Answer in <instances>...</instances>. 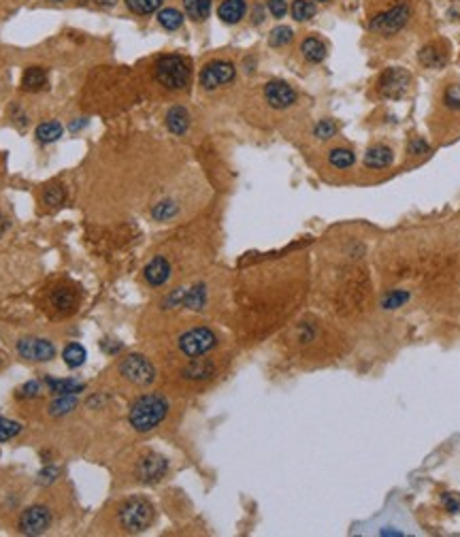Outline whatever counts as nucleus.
Returning a JSON list of instances; mask_svg holds the SVG:
<instances>
[{"mask_svg": "<svg viewBox=\"0 0 460 537\" xmlns=\"http://www.w3.org/2000/svg\"><path fill=\"white\" fill-rule=\"evenodd\" d=\"M171 414V401L162 392H145L128 408V422L137 433H151Z\"/></svg>", "mask_w": 460, "mask_h": 537, "instance_id": "f257e3e1", "label": "nucleus"}, {"mask_svg": "<svg viewBox=\"0 0 460 537\" xmlns=\"http://www.w3.org/2000/svg\"><path fill=\"white\" fill-rule=\"evenodd\" d=\"M220 343H222L220 335L207 325L185 327L183 331H179L175 335V350L183 361L209 356L213 350H218Z\"/></svg>", "mask_w": 460, "mask_h": 537, "instance_id": "f03ea898", "label": "nucleus"}, {"mask_svg": "<svg viewBox=\"0 0 460 537\" xmlns=\"http://www.w3.org/2000/svg\"><path fill=\"white\" fill-rule=\"evenodd\" d=\"M154 75H156V82L165 90L183 92L192 82V66L187 62V58L179 56V53H167V56L156 60Z\"/></svg>", "mask_w": 460, "mask_h": 537, "instance_id": "7ed1b4c3", "label": "nucleus"}, {"mask_svg": "<svg viewBox=\"0 0 460 537\" xmlns=\"http://www.w3.org/2000/svg\"><path fill=\"white\" fill-rule=\"evenodd\" d=\"M412 15H414V9L407 0H398V3L377 11L369 19V33L380 39H392L407 28Z\"/></svg>", "mask_w": 460, "mask_h": 537, "instance_id": "20e7f679", "label": "nucleus"}, {"mask_svg": "<svg viewBox=\"0 0 460 537\" xmlns=\"http://www.w3.org/2000/svg\"><path fill=\"white\" fill-rule=\"evenodd\" d=\"M156 520V507L147 497H130L120 505L118 522L126 533H143Z\"/></svg>", "mask_w": 460, "mask_h": 537, "instance_id": "39448f33", "label": "nucleus"}, {"mask_svg": "<svg viewBox=\"0 0 460 537\" xmlns=\"http://www.w3.org/2000/svg\"><path fill=\"white\" fill-rule=\"evenodd\" d=\"M414 75L403 66H388L375 79V94L382 100H403L412 92Z\"/></svg>", "mask_w": 460, "mask_h": 537, "instance_id": "423d86ee", "label": "nucleus"}, {"mask_svg": "<svg viewBox=\"0 0 460 537\" xmlns=\"http://www.w3.org/2000/svg\"><path fill=\"white\" fill-rule=\"evenodd\" d=\"M118 371H120V378L134 388H149L158 378L154 363L143 354H128L120 363Z\"/></svg>", "mask_w": 460, "mask_h": 537, "instance_id": "0eeeda50", "label": "nucleus"}, {"mask_svg": "<svg viewBox=\"0 0 460 537\" xmlns=\"http://www.w3.org/2000/svg\"><path fill=\"white\" fill-rule=\"evenodd\" d=\"M237 79V66L234 62L226 58H215L209 60L199 75V84L203 92H218L226 86H230Z\"/></svg>", "mask_w": 460, "mask_h": 537, "instance_id": "6e6552de", "label": "nucleus"}, {"mask_svg": "<svg viewBox=\"0 0 460 537\" xmlns=\"http://www.w3.org/2000/svg\"><path fill=\"white\" fill-rule=\"evenodd\" d=\"M167 473H169V459L151 450L143 452L137 459V465H134V477L141 484H158V482L167 477Z\"/></svg>", "mask_w": 460, "mask_h": 537, "instance_id": "1a4fd4ad", "label": "nucleus"}, {"mask_svg": "<svg viewBox=\"0 0 460 537\" xmlns=\"http://www.w3.org/2000/svg\"><path fill=\"white\" fill-rule=\"evenodd\" d=\"M262 98L273 111H288L299 102V92L284 79H270L262 86Z\"/></svg>", "mask_w": 460, "mask_h": 537, "instance_id": "9d476101", "label": "nucleus"}, {"mask_svg": "<svg viewBox=\"0 0 460 537\" xmlns=\"http://www.w3.org/2000/svg\"><path fill=\"white\" fill-rule=\"evenodd\" d=\"M177 375L183 382H190V384H205L209 380H213L218 375V365H215L211 358L207 356H199V358H187Z\"/></svg>", "mask_w": 460, "mask_h": 537, "instance_id": "9b49d317", "label": "nucleus"}, {"mask_svg": "<svg viewBox=\"0 0 460 537\" xmlns=\"http://www.w3.org/2000/svg\"><path fill=\"white\" fill-rule=\"evenodd\" d=\"M17 354L33 363H45L56 356V345L43 337H24L17 341Z\"/></svg>", "mask_w": 460, "mask_h": 537, "instance_id": "f8f14e48", "label": "nucleus"}, {"mask_svg": "<svg viewBox=\"0 0 460 537\" xmlns=\"http://www.w3.org/2000/svg\"><path fill=\"white\" fill-rule=\"evenodd\" d=\"M394 147L388 141H373L362 156V167L367 171H388L394 165Z\"/></svg>", "mask_w": 460, "mask_h": 537, "instance_id": "ddd939ff", "label": "nucleus"}, {"mask_svg": "<svg viewBox=\"0 0 460 537\" xmlns=\"http://www.w3.org/2000/svg\"><path fill=\"white\" fill-rule=\"evenodd\" d=\"M143 280L151 288H162L173 280V262L167 254H156L143 268Z\"/></svg>", "mask_w": 460, "mask_h": 537, "instance_id": "4468645a", "label": "nucleus"}, {"mask_svg": "<svg viewBox=\"0 0 460 537\" xmlns=\"http://www.w3.org/2000/svg\"><path fill=\"white\" fill-rule=\"evenodd\" d=\"M51 525V512L43 505L28 507L19 518V531L24 535H43Z\"/></svg>", "mask_w": 460, "mask_h": 537, "instance_id": "2eb2a0df", "label": "nucleus"}, {"mask_svg": "<svg viewBox=\"0 0 460 537\" xmlns=\"http://www.w3.org/2000/svg\"><path fill=\"white\" fill-rule=\"evenodd\" d=\"M358 163V156H356V149L347 145V143H337V145H331L326 149V165L333 169V171H351L356 167Z\"/></svg>", "mask_w": 460, "mask_h": 537, "instance_id": "dca6fc26", "label": "nucleus"}, {"mask_svg": "<svg viewBox=\"0 0 460 537\" xmlns=\"http://www.w3.org/2000/svg\"><path fill=\"white\" fill-rule=\"evenodd\" d=\"M418 62L424 69H432V71L443 69L448 64V47L443 43H439V41L426 43L418 51Z\"/></svg>", "mask_w": 460, "mask_h": 537, "instance_id": "f3484780", "label": "nucleus"}, {"mask_svg": "<svg viewBox=\"0 0 460 537\" xmlns=\"http://www.w3.org/2000/svg\"><path fill=\"white\" fill-rule=\"evenodd\" d=\"M299 53H301V58H303L307 64L318 66V64H322L324 60H326V56H329V45L324 43L320 37L309 35V37H305V39L301 41Z\"/></svg>", "mask_w": 460, "mask_h": 537, "instance_id": "a211bd4d", "label": "nucleus"}, {"mask_svg": "<svg viewBox=\"0 0 460 537\" xmlns=\"http://www.w3.org/2000/svg\"><path fill=\"white\" fill-rule=\"evenodd\" d=\"M165 124H167V130L171 134H175V137H183V134H187V130H190V126H192V116L183 104H173L165 116Z\"/></svg>", "mask_w": 460, "mask_h": 537, "instance_id": "6ab92c4d", "label": "nucleus"}, {"mask_svg": "<svg viewBox=\"0 0 460 537\" xmlns=\"http://www.w3.org/2000/svg\"><path fill=\"white\" fill-rule=\"evenodd\" d=\"M248 0H222L218 5V17L226 26H237L248 17Z\"/></svg>", "mask_w": 460, "mask_h": 537, "instance_id": "aec40b11", "label": "nucleus"}, {"mask_svg": "<svg viewBox=\"0 0 460 537\" xmlns=\"http://www.w3.org/2000/svg\"><path fill=\"white\" fill-rule=\"evenodd\" d=\"M185 17H190L192 21L201 24L207 21L213 9V0H181Z\"/></svg>", "mask_w": 460, "mask_h": 537, "instance_id": "412c9836", "label": "nucleus"}, {"mask_svg": "<svg viewBox=\"0 0 460 537\" xmlns=\"http://www.w3.org/2000/svg\"><path fill=\"white\" fill-rule=\"evenodd\" d=\"M156 19H158V24H160L167 33H175V30H179L181 26H183L185 13L179 11V9H175V7H162V9L156 13Z\"/></svg>", "mask_w": 460, "mask_h": 537, "instance_id": "4be33fe9", "label": "nucleus"}, {"mask_svg": "<svg viewBox=\"0 0 460 537\" xmlns=\"http://www.w3.org/2000/svg\"><path fill=\"white\" fill-rule=\"evenodd\" d=\"M47 84V73L43 66H28L21 75V90L26 92H39Z\"/></svg>", "mask_w": 460, "mask_h": 537, "instance_id": "5701e85b", "label": "nucleus"}, {"mask_svg": "<svg viewBox=\"0 0 460 537\" xmlns=\"http://www.w3.org/2000/svg\"><path fill=\"white\" fill-rule=\"evenodd\" d=\"M179 216V203L173 199V197H167L158 201L154 207H151V218L156 222H171Z\"/></svg>", "mask_w": 460, "mask_h": 537, "instance_id": "b1692460", "label": "nucleus"}, {"mask_svg": "<svg viewBox=\"0 0 460 537\" xmlns=\"http://www.w3.org/2000/svg\"><path fill=\"white\" fill-rule=\"evenodd\" d=\"M77 301H79L77 292L71 290V288H58V290H53V294H51V305L56 307L58 311H62V313L75 311Z\"/></svg>", "mask_w": 460, "mask_h": 537, "instance_id": "393cba45", "label": "nucleus"}, {"mask_svg": "<svg viewBox=\"0 0 460 537\" xmlns=\"http://www.w3.org/2000/svg\"><path fill=\"white\" fill-rule=\"evenodd\" d=\"M311 134H313V139L320 141V143L333 141L337 134H339V124H337V120H333V118H322V120H318V122L313 124Z\"/></svg>", "mask_w": 460, "mask_h": 537, "instance_id": "a878e982", "label": "nucleus"}, {"mask_svg": "<svg viewBox=\"0 0 460 537\" xmlns=\"http://www.w3.org/2000/svg\"><path fill=\"white\" fill-rule=\"evenodd\" d=\"M290 15H292L294 21H299V24L311 21L318 15V3H313V0H292Z\"/></svg>", "mask_w": 460, "mask_h": 537, "instance_id": "bb28decb", "label": "nucleus"}, {"mask_svg": "<svg viewBox=\"0 0 460 537\" xmlns=\"http://www.w3.org/2000/svg\"><path fill=\"white\" fill-rule=\"evenodd\" d=\"M439 102L445 111L458 113L460 111V82H450L448 86H443Z\"/></svg>", "mask_w": 460, "mask_h": 537, "instance_id": "cd10ccee", "label": "nucleus"}, {"mask_svg": "<svg viewBox=\"0 0 460 537\" xmlns=\"http://www.w3.org/2000/svg\"><path fill=\"white\" fill-rule=\"evenodd\" d=\"M124 5L132 15H151L162 9L165 0H124Z\"/></svg>", "mask_w": 460, "mask_h": 537, "instance_id": "c85d7f7f", "label": "nucleus"}, {"mask_svg": "<svg viewBox=\"0 0 460 537\" xmlns=\"http://www.w3.org/2000/svg\"><path fill=\"white\" fill-rule=\"evenodd\" d=\"M405 154H407V160H422V158L430 156V145H428V141L424 137H420V134H414V137L407 139Z\"/></svg>", "mask_w": 460, "mask_h": 537, "instance_id": "c756f323", "label": "nucleus"}, {"mask_svg": "<svg viewBox=\"0 0 460 537\" xmlns=\"http://www.w3.org/2000/svg\"><path fill=\"white\" fill-rule=\"evenodd\" d=\"M62 132H64V128H62L60 122H43V124L37 126L35 134H37L39 143H53V141H58L62 137Z\"/></svg>", "mask_w": 460, "mask_h": 537, "instance_id": "7c9ffc66", "label": "nucleus"}, {"mask_svg": "<svg viewBox=\"0 0 460 537\" xmlns=\"http://www.w3.org/2000/svg\"><path fill=\"white\" fill-rule=\"evenodd\" d=\"M292 41H294V30L290 26H275V28L268 33V45L273 49H284Z\"/></svg>", "mask_w": 460, "mask_h": 537, "instance_id": "2f4dec72", "label": "nucleus"}, {"mask_svg": "<svg viewBox=\"0 0 460 537\" xmlns=\"http://www.w3.org/2000/svg\"><path fill=\"white\" fill-rule=\"evenodd\" d=\"M75 408H77V399H75V394H58L56 399L51 401L49 414L58 418V416H66V414H71Z\"/></svg>", "mask_w": 460, "mask_h": 537, "instance_id": "473e14b6", "label": "nucleus"}, {"mask_svg": "<svg viewBox=\"0 0 460 537\" xmlns=\"http://www.w3.org/2000/svg\"><path fill=\"white\" fill-rule=\"evenodd\" d=\"M45 384L51 388V392L56 394H77L84 390V384L77 382V380H53V378H47Z\"/></svg>", "mask_w": 460, "mask_h": 537, "instance_id": "72a5a7b5", "label": "nucleus"}, {"mask_svg": "<svg viewBox=\"0 0 460 537\" xmlns=\"http://www.w3.org/2000/svg\"><path fill=\"white\" fill-rule=\"evenodd\" d=\"M62 358L71 369H77V367H81L86 363V347L79 345V343H68L64 347V352H62Z\"/></svg>", "mask_w": 460, "mask_h": 537, "instance_id": "f704fd0d", "label": "nucleus"}, {"mask_svg": "<svg viewBox=\"0 0 460 537\" xmlns=\"http://www.w3.org/2000/svg\"><path fill=\"white\" fill-rule=\"evenodd\" d=\"M64 199H66V190H64L62 185H49V188H45V192H43V201L49 207L64 205Z\"/></svg>", "mask_w": 460, "mask_h": 537, "instance_id": "c9c22d12", "label": "nucleus"}, {"mask_svg": "<svg viewBox=\"0 0 460 537\" xmlns=\"http://www.w3.org/2000/svg\"><path fill=\"white\" fill-rule=\"evenodd\" d=\"M19 431H21V424H19V422L0 416V442L13 439L15 435H19Z\"/></svg>", "mask_w": 460, "mask_h": 537, "instance_id": "e433bc0d", "label": "nucleus"}, {"mask_svg": "<svg viewBox=\"0 0 460 537\" xmlns=\"http://www.w3.org/2000/svg\"><path fill=\"white\" fill-rule=\"evenodd\" d=\"M264 7H266L268 15H270V17H275V19H284V17L290 13L288 0H266Z\"/></svg>", "mask_w": 460, "mask_h": 537, "instance_id": "4c0bfd02", "label": "nucleus"}, {"mask_svg": "<svg viewBox=\"0 0 460 537\" xmlns=\"http://www.w3.org/2000/svg\"><path fill=\"white\" fill-rule=\"evenodd\" d=\"M266 15H268L266 7H264V5H260V3H256V5L252 7L250 21H252L254 26H262V24H264V19H266Z\"/></svg>", "mask_w": 460, "mask_h": 537, "instance_id": "58836bf2", "label": "nucleus"}, {"mask_svg": "<svg viewBox=\"0 0 460 537\" xmlns=\"http://www.w3.org/2000/svg\"><path fill=\"white\" fill-rule=\"evenodd\" d=\"M41 392V384L39 382H28V384H24L19 390H17V397L19 399H33V397H37Z\"/></svg>", "mask_w": 460, "mask_h": 537, "instance_id": "ea45409f", "label": "nucleus"}, {"mask_svg": "<svg viewBox=\"0 0 460 537\" xmlns=\"http://www.w3.org/2000/svg\"><path fill=\"white\" fill-rule=\"evenodd\" d=\"M58 473H60V471H58L56 467H47V469H43V471L39 473V482H41V484H51V482L58 477Z\"/></svg>", "mask_w": 460, "mask_h": 537, "instance_id": "a19ab883", "label": "nucleus"}, {"mask_svg": "<svg viewBox=\"0 0 460 537\" xmlns=\"http://www.w3.org/2000/svg\"><path fill=\"white\" fill-rule=\"evenodd\" d=\"M443 505H445L448 512H452V514L460 512V501L456 497H452V495H443Z\"/></svg>", "mask_w": 460, "mask_h": 537, "instance_id": "79ce46f5", "label": "nucleus"}, {"mask_svg": "<svg viewBox=\"0 0 460 537\" xmlns=\"http://www.w3.org/2000/svg\"><path fill=\"white\" fill-rule=\"evenodd\" d=\"M96 3V7H100V9H111V7H116L120 0H94Z\"/></svg>", "mask_w": 460, "mask_h": 537, "instance_id": "37998d69", "label": "nucleus"}, {"mask_svg": "<svg viewBox=\"0 0 460 537\" xmlns=\"http://www.w3.org/2000/svg\"><path fill=\"white\" fill-rule=\"evenodd\" d=\"M7 230V220L3 218V216H0V235H3Z\"/></svg>", "mask_w": 460, "mask_h": 537, "instance_id": "c03bdc74", "label": "nucleus"}, {"mask_svg": "<svg viewBox=\"0 0 460 537\" xmlns=\"http://www.w3.org/2000/svg\"><path fill=\"white\" fill-rule=\"evenodd\" d=\"M313 3H318V5H324V3H331V0H313Z\"/></svg>", "mask_w": 460, "mask_h": 537, "instance_id": "a18cd8bd", "label": "nucleus"}, {"mask_svg": "<svg viewBox=\"0 0 460 537\" xmlns=\"http://www.w3.org/2000/svg\"><path fill=\"white\" fill-rule=\"evenodd\" d=\"M51 3H64V0H51Z\"/></svg>", "mask_w": 460, "mask_h": 537, "instance_id": "49530a36", "label": "nucleus"}]
</instances>
